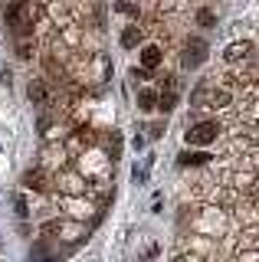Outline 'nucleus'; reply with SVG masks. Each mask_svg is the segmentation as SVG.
<instances>
[{
  "label": "nucleus",
  "mask_w": 259,
  "mask_h": 262,
  "mask_svg": "<svg viewBox=\"0 0 259 262\" xmlns=\"http://www.w3.org/2000/svg\"><path fill=\"white\" fill-rule=\"evenodd\" d=\"M207 43L200 36H187V43H184V56H181V66L184 69H197V66L207 62Z\"/></svg>",
  "instance_id": "obj_1"
},
{
  "label": "nucleus",
  "mask_w": 259,
  "mask_h": 262,
  "mask_svg": "<svg viewBox=\"0 0 259 262\" xmlns=\"http://www.w3.org/2000/svg\"><path fill=\"white\" fill-rule=\"evenodd\" d=\"M161 49L158 46H144V53H141V62H144V69H155V66H161Z\"/></svg>",
  "instance_id": "obj_7"
},
{
  "label": "nucleus",
  "mask_w": 259,
  "mask_h": 262,
  "mask_svg": "<svg viewBox=\"0 0 259 262\" xmlns=\"http://www.w3.org/2000/svg\"><path fill=\"white\" fill-rule=\"evenodd\" d=\"M23 184H27L30 190H46V177H43V170H27V174H23Z\"/></svg>",
  "instance_id": "obj_6"
},
{
  "label": "nucleus",
  "mask_w": 259,
  "mask_h": 262,
  "mask_svg": "<svg viewBox=\"0 0 259 262\" xmlns=\"http://www.w3.org/2000/svg\"><path fill=\"white\" fill-rule=\"evenodd\" d=\"M197 23H200V27H213V23H217V16L210 13V10H197Z\"/></svg>",
  "instance_id": "obj_10"
},
{
  "label": "nucleus",
  "mask_w": 259,
  "mask_h": 262,
  "mask_svg": "<svg viewBox=\"0 0 259 262\" xmlns=\"http://www.w3.org/2000/svg\"><path fill=\"white\" fill-rule=\"evenodd\" d=\"M138 105H141L144 112H151V108L158 105V92H151V89H144V92L138 95Z\"/></svg>",
  "instance_id": "obj_9"
},
{
  "label": "nucleus",
  "mask_w": 259,
  "mask_h": 262,
  "mask_svg": "<svg viewBox=\"0 0 259 262\" xmlns=\"http://www.w3.org/2000/svg\"><path fill=\"white\" fill-rule=\"evenodd\" d=\"M213 105L217 108H226L230 105V92H213Z\"/></svg>",
  "instance_id": "obj_13"
},
{
  "label": "nucleus",
  "mask_w": 259,
  "mask_h": 262,
  "mask_svg": "<svg viewBox=\"0 0 259 262\" xmlns=\"http://www.w3.org/2000/svg\"><path fill=\"white\" fill-rule=\"evenodd\" d=\"M217 135H220V125H217V121H200V125H193L187 135H184V141L187 144H210Z\"/></svg>",
  "instance_id": "obj_2"
},
{
  "label": "nucleus",
  "mask_w": 259,
  "mask_h": 262,
  "mask_svg": "<svg viewBox=\"0 0 259 262\" xmlns=\"http://www.w3.org/2000/svg\"><path fill=\"white\" fill-rule=\"evenodd\" d=\"M13 207H17V216H27V213H30V207H27V200H23L20 193L13 196Z\"/></svg>",
  "instance_id": "obj_12"
},
{
  "label": "nucleus",
  "mask_w": 259,
  "mask_h": 262,
  "mask_svg": "<svg viewBox=\"0 0 259 262\" xmlns=\"http://www.w3.org/2000/svg\"><path fill=\"white\" fill-rule=\"evenodd\" d=\"M174 105H177V95H174V92H167L164 98H161V112H171Z\"/></svg>",
  "instance_id": "obj_11"
},
{
  "label": "nucleus",
  "mask_w": 259,
  "mask_h": 262,
  "mask_svg": "<svg viewBox=\"0 0 259 262\" xmlns=\"http://www.w3.org/2000/svg\"><path fill=\"white\" fill-rule=\"evenodd\" d=\"M27 98H30L33 105H46V102H50V85H46L43 79H33V82L27 85Z\"/></svg>",
  "instance_id": "obj_3"
},
{
  "label": "nucleus",
  "mask_w": 259,
  "mask_h": 262,
  "mask_svg": "<svg viewBox=\"0 0 259 262\" xmlns=\"http://www.w3.org/2000/svg\"><path fill=\"white\" fill-rule=\"evenodd\" d=\"M207 161H210V154H204V151H184L181 154V167H200Z\"/></svg>",
  "instance_id": "obj_5"
},
{
  "label": "nucleus",
  "mask_w": 259,
  "mask_h": 262,
  "mask_svg": "<svg viewBox=\"0 0 259 262\" xmlns=\"http://www.w3.org/2000/svg\"><path fill=\"white\" fill-rule=\"evenodd\" d=\"M249 49H253V46H249L246 39H240V43H230V46H226V62H243V59L249 56Z\"/></svg>",
  "instance_id": "obj_4"
},
{
  "label": "nucleus",
  "mask_w": 259,
  "mask_h": 262,
  "mask_svg": "<svg viewBox=\"0 0 259 262\" xmlns=\"http://www.w3.org/2000/svg\"><path fill=\"white\" fill-rule=\"evenodd\" d=\"M138 43H141V30L138 27H128L125 33H121V46L132 49V46H138Z\"/></svg>",
  "instance_id": "obj_8"
},
{
  "label": "nucleus",
  "mask_w": 259,
  "mask_h": 262,
  "mask_svg": "<svg viewBox=\"0 0 259 262\" xmlns=\"http://www.w3.org/2000/svg\"><path fill=\"white\" fill-rule=\"evenodd\" d=\"M17 56H20V59H30V56H33V46H30V43H20L17 46Z\"/></svg>",
  "instance_id": "obj_14"
}]
</instances>
